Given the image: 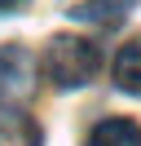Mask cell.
<instances>
[{"mask_svg":"<svg viewBox=\"0 0 141 146\" xmlns=\"http://www.w3.org/2000/svg\"><path fill=\"white\" fill-rule=\"evenodd\" d=\"M101 66V49L84 36H53L44 49V75H49L57 89H79L88 84Z\"/></svg>","mask_w":141,"mask_h":146,"instance_id":"cell-1","label":"cell"},{"mask_svg":"<svg viewBox=\"0 0 141 146\" xmlns=\"http://www.w3.org/2000/svg\"><path fill=\"white\" fill-rule=\"evenodd\" d=\"M31 84V62L18 44H5L0 49V98H13V93H26Z\"/></svg>","mask_w":141,"mask_h":146,"instance_id":"cell-2","label":"cell"},{"mask_svg":"<svg viewBox=\"0 0 141 146\" xmlns=\"http://www.w3.org/2000/svg\"><path fill=\"white\" fill-rule=\"evenodd\" d=\"M44 128L26 111H0V146H40Z\"/></svg>","mask_w":141,"mask_h":146,"instance_id":"cell-3","label":"cell"},{"mask_svg":"<svg viewBox=\"0 0 141 146\" xmlns=\"http://www.w3.org/2000/svg\"><path fill=\"white\" fill-rule=\"evenodd\" d=\"M115 84L132 98H141V36H132L115 58Z\"/></svg>","mask_w":141,"mask_h":146,"instance_id":"cell-4","label":"cell"},{"mask_svg":"<svg viewBox=\"0 0 141 146\" xmlns=\"http://www.w3.org/2000/svg\"><path fill=\"white\" fill-rule=\"evenodd\" d=\"M137 5V0H84V5H75V18L79 22H93V27H115V22L128 18V9Z\"/></svg>","mask_w":141,"mask_h":146,"instance_id":"cell-5","label":"cell"},{"mask_svg":"<svg viewBox=\"0 0 141 146\" xmlns=\"http://www.w3.org/2000/svg\"><path fill=\"white\" fill-rule=\"evenodd\" d=\"M88 146H141V128L132 119H101V124L88 133Z\"/></svg>","mask_w":141,"mask_h":146,"instance_id":"cell-6","label":"cell"},{"mask_svg":"<svg viewBox=\"0 0 141 146\" xmlns=\"http://www.w3.org/2000/svg\"><path fill=\"white\" fill-rule=\"evenodd\" d=\"M26 0H0V13H13V9H22Z\"/></svg>","mask_w":141,"mask_h":146,"instance_id":"cell-7","label":"cell"}]
</instances>
